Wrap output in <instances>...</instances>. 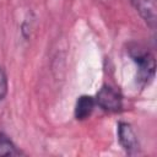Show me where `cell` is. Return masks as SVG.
Masks as SVG:
<instances>
[{
  "mask_svg": "<svg viewBox=\"0 0 157 157\" xmlns=\"http://www.w3.org/2000/svg\"><path fill=\"white\" fill-rule=\"evenodd\" d=\"M94 105H96V101L93 97L87 96V94L78 97L76 105H75V118L77 120L87 119L92 114Z\"/></svg>",
  "mask_w": 157,
  "mask_h": 157,
  "instance_id": "obj_5",
  "label": "cell"
},
{
  "mask_svg": "<svg viewBox=\"0 0 157 157\" xmlns=\"http://www.w3.org/2000/svg\"><path fill=\"white\" fill-rule=\"evenodd\" d=\"M118 140L121 147L129 155H135L140 150L139 140L136 134L134 132L132 128L128 123H119L118 124Z\"/></svg>",
  "mask_w": 157,
  "mask_h": 157,
  "instance_id": "obj_3",
  "label": "cell"
},
{
  "mask_svg": "<svg viewBox=\"0 0 157 157\" xmlns=\"http://www.w3.org/2000/svg\"><path fill=\"white\" fill-rule=\"evenodd\" d=\"M7 87H9L7 76H6L5 71L0 67V101L6 96V93H7Z\"/></svg>",
  "mask_w": 157,
  "mask_h": 157,
  "instance_id": "obj_7",
  "label": "cell"
},
{
  "mask_svg": "<svg viewBox=\"0 0 157 157\" xmlns=\"http://www.w3.org/2000/svg\"><path fill=\"white\" fill-rule=\"evenodd\" d=\"M96 104H98L103 110L107 112H119L123 108V98L118 91L113 87L104 85L97 93Z\"/></svg>",
  "mask_w": 157,
  "mask_h": 157,
  "instance_id": "obj_2",
  "label": "cell"
},
{
  "mask_svg": "<svg viewBox=\"0 0 157 157\" xmlns=\"http://www.w3.org/2000/svg\"><path fill=\"white\" fill-rule=\"evenodd\" d=\"M129 53L137 67V82L142 87L148 85L155 77L156 63L153 55L150 52L144 50L139 45L131 47L129 49Z\"/></svg>",
  "mask_w": 157,
  "mask_h": 157,
  "instance_id": "obj_1",
  "label": "cell"
},
{
  "mask_svg": "<svg viewBox=\"0 0 157 157\" xmlns=\"http://www.w3.org/2000/svg\"><path fill=\"white\" fill-rule=\"evenodd\" d=\"M23 155L21 150L16 147V145L6 136L5 134H0V156H20Z\"/></svg>",
  "mask_w": 157,
  "mask_h": 157,
  "instance_id": "obj_6",
  "label": "cell"
},
{
  "mask_svg": "<svg viewBox=\"0 0 157 157\" xmlns=\"http://www.w3.org/2000/svg\"><path fill=\"white\" fill-rule=\"evenodd\" d=\"M134 9L139 12L142 20L151 27H156L157 21V9H156V0H130Z\"/></svg>",
  "mask_w": 157,
  "mask_h": 157,
  "instance_id": "obj_4",
  "label": "cell"
}]
</instances>
